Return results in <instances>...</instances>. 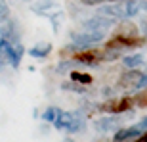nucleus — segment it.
I'll return each mask as SVG.
<instances>
[{
    "label": "nucleus",
    "instance_id": "f257e3e1",
    "mask_svg": "<svg viewBox=\"0 0 147 142\" xmlns=\"http://www.w3.org/2000/svg\"><path fill=\"white\" fill-rule=\"evenodd\" d=\"M105 38V31H82V33H73L71 40L73 46L71 48L76 52V48H90L94 44H99Z\"/></svg>",
    "mask_w": 147,
    "mask_h": 142
},
{
    "label": "nucleus",
    "instance_id": "f03ea898",
    "mask_svg": "<svg viewBox=\"0 0 147 142\" xmlns=\"http://www.w3.org/2000/svg\"><path fill=\"white\" fill-rule=\"evenodd\" d=\"M73 60L82 63V66H98L103 61V50H98V48H80L76 50Z\"/></svg>",
    "mask_w": 147,
    "mask_h": 142
},
{
    "label": "nucleus",
    "instance_id": "7ed1b4c3",
    "mask_svg": "<svg viewBox=\"0 0 147 142\" xmlns=\"http://www.w3.org/2000/svg\"><path fill=\"white\" fill-rule=\"evenodd\" d=\"M134 106V100L130 96H122V98H115V100H107L101 104V111H107V113H122V111H128V109Z\"/></svg>",
    "mask_w": 147,
    "mask_h": 142
},
{
    "label": "nucleus",
    "instance_id": "20e7f679",
    "mask_svg": "<svg viewBox=\"0 0 147 142\" xmlns=\"http://www.w3.org/2000/svg\"><path fill=\"white\" fill-rule=\"evenodd\" d=\"M99 14L105 16V17H111V19H115V21L128 19L124 0H122V2H113V4H107V6H103V8H99Z\"/></svg>",
    "mask_w": 147,
    "mask_h": 142
},
{
    "label": "nucleus",
    "instance_id": "39448f33",
    "mask_svg": "<svg viewBox=\"0 0 147 142\" xmlns=\"http://www.w3.org/2000/svg\"><path fill=\"white\" fill-rule=\"evenodd\" d=\"M115 23H117L115 19L98 14V16H94V17H90V19H86V21L82 23V27L86 29V31H105V33H107V29H111Z\"/></svg>",
    "mask_w": 147,
    "mask_h": 142
},
{
    "label": "nucleus",
    "instance_id": "423d86ee",
    "mask_svg": "<svg viewBox=\"0 0 147 142\" xmlns=\"http://www.w3.org/2000/svg\"><path fill=\"white\" fill-rule=\"evenodd\" d=\"M122 127V117H119V115H105V117H101L99 121H96V129H98L99 132H117Z\"/></svg>",
    "mask_w": 147,
    "mask_h": 142
},
{
    "label": "nucleus",
    "instance_id": "0eeeda50",
    "mask_svg": "<svg viewBox=\"0 0 147 142\" xmlns=\"http://www.w3.org/2000/svg\"><path fill=\"white\" fill-rule=\"evenodd\" d=\"M31 10L38 16H44V17H50L52 14L59 10V4H57V0H36L31 4Z\"/></svg>",
    "mask_w": 147,
    "mask_h": 142
},
{
    "label": "nucleus",
    "instance_id": "6e6552de",
    "mask_svg": "<svg viewBox=\"0 0 147 142\" xmlns=\"http://www.w3.org/2000/svg\"><path fill=\"white\" fill-rule=\"evenodd\" d=\"M142 71L138 69H128V71H124V73H122V75L119 77V83H117V85H119L120 88H136V85H138V81H140V79H142Z\"/></svg>",
    "mask_w": 147,
    "mask_h": 142
},
{
    "label": "nucleus",
    "instance_id": "1a4fd4ad",
    "mask_svg": "<svg viewBox=\"0 0 147 142\" xmlns=\"http://www.w3.org/2000/svg\"><path fill=\"white\" fill-rule=\"evenodd\" d=\"M115 33L124 35V37H136V35H140V27H138L136 23H132L130 19H122V21L119 23V27H117Z\"/></svg>",
    "mask_w": 147,
    "mask_h": 142
},
{
    "label": "nucleus",
    "instance_id": "9d476101",
    "mask_svg": "<svg viewBox=\"0 0 147 142\" xmlns=\"http://www.w3.org/2000/svg\"><path fill=\"white\" fill-rule=\"evenodd\" d=\"M50 52H52V42H38L34 44L33 48H29V54H31V58H36V60H42V58H46V56H50Z\"/></svg>",
    "mask_w": 147,
    "mask_h": 142
},
{
    "label": "nucleus",
    "instance_id": "9b49d317",
    "mask_svg": "<svg viewBox=\"0 0 147 142\" xmlns=\"http://www.w3.org/2000/svg\"><path fill=\"white\" fill-rule=\"evenodd\" d=\"M73 119H75V111H61L57 115V119L54 121V127L57 131H67L69 125L73 123Z\"/></svg>",
    "mask_w": 147,
    "mask_h": 142
},
{
    "label": "nucleus",
    "instance_id": "f8f14e48",
    "mask_svg": "<svg viewBox=\"0 0 147 142\" xmlns=\"http://www.w3.org/2000/svg\"><path fill=\"white\" fill-rule=\"evenodd\" d=\"M23 54H25V48H23V44L17 40V42L11 44V54H10V66L11 67H19V63H21V58Z\"/></svg>",
    "mask_w": 147,
    "mask_h": 142
},
{
    "label": "nucleus",
    "instance_id": "ddd939ff",
    "mask_svg": "<svg viewBox=\"0 0 147 142\" xmlns=\"http://www.w3.org/2000/svg\"><path fill=\"white\" fill-rule=\"evenodd\" d=\"M86 129V119H84V115L78 113V111H75V119H73V123L69 125V129H67V132H82Z\"/></svg>",
    "mask_w": 147,
    "mask_h": 142
},
{
    "label": "nucleus",
    "instance_id": "4468645a",
    "mask_svg": "<svg viewBox=\"0 0 147 142\" xmlns=\"http://www.w3.org/2000/svg\"><path fill=\"white\" fill-rule=\"evenodd\" d=\"M143 63V56L142 54H130L122 58V66H126L128 69H136Z\"/></svg>",
    "mask_w": 147,
    "mask_h": 142
},
{
    "label": "nucleus",
    "instance_id": "2eb2a0df",
    "mask_svg": "<svg viewBox=\"0 0 147 142\" xmlns=\"http://www.w3.org/2000/svg\"><path fill=\"white\" fill-rule=\"evenodd\" d=\"M71 81L75 83H80V85H92L94 83V77L88 75V73H82V71H71Z\"/></svg>",
    "mask_w": 147,
    "mask_h": 142
},
{
    "label": "nucleus",
    "instance_id": "dca6fc26",
    "mask_svg": "<svg viewBox=\"0 0 147 142\" xmlns=\"http://www.w3.org/2000/svg\"><path fill=\"white\" fill-rule=\"evenodd\" d=\"M59 113H61V109L52 106V108H46V109H44V113L40 115V117H42L44 121H48V123H54V121L57 119V115H59Z\"/></svg>",
    "mask_w": 147,
    "mask_h": 142
},
{
    "label": "nucleus",
    "instance_id": "f3484780",
    "mask_svg": "<svg viewBox=\"0 0 147 142\" xmlns=\"http://www.w3.org/2000/svg\"><path fill=\"white\" fill-rule=\"evenodd\" d=\"M132 100H134V106H138V108H145L147 106V88L138 90V94Z\"/></svg>",
    "mask_w": 147,
    "mask_h": 142
},
{
    "label": "nucleus",
    "instance_id": "a211bd4d",
    "mask_svg": "<svg viewBox=\"0 0 147 142\" xmlns=\"http://www.w3.org/2000/svg\"><path fill=\"white\" fill-rule=\"evenodd\" d=\"M10 16H11V10H10V6H8V2L0 0V23H6L10 19Z\"/></svg>",
    "mask_w": 147,
    "mask_h": 142
},
{
    "label": "nucleus",
    "instance_id": "6ab92c4d",
    "mask_svg": "<svg viewBox=\"0 0 147 142\" xmlns=\"http://www.w3.org/2000/svg\"><path fill=\"white\" fill-rule=\"evenodd\" d=\"M61 88H65V90H73V92H86V85H80V83H63Z\"/></svg>",
    "mask_w": 147,
    "mask_h": 142
},
{
    "label": "nucleus",
    "instance_id": "aec40b11",
    "mask_svg": "<svg viewBox=\"0 0 147 142\" xmlns=\"http://www.w3.org/2000/svg\"><path fill=\"white\" fill-rule=\"evenodd\" d=\"M48 19L52 21V25H54V31H57V29H59V21H63V12L57 10L55 14H52Z\"/></svg>",
    "mask_w": 147,
    "mask_h": 142
},
{
    "label": "nucleus",
    "instance_id": "412c9836",
    "mask_svg": "<svg viewBox=\"0 0 147 142\" xmlns=\"http://www.w3.org/2000/svg\"><path fill=\"white\" fill-rule=\"evenodd\" d=\"M128 138H130V131H128V129H119V131L115 132L113 142H124V140H128Z\"/></svg>",
    "mask_w": 147,
    "mask_h": 142
},
{
    "label": "nucleus",
    "instance_id": "4be33fe9",
    "mask_svg": "<svg viewBox=\"0 0 147 142\" xmlns=\"http://www.w3.org/2000/svg\"><path fill=\"white\" fill-rule=\"evenodd\" d=\"M143 88H147V73H143L142 79H140L138 85H136V90H143Z\"/></svg>",
    "mask_w": 147,
    "mask_h": 142
},
{
    "label": "nucleus",
    "instance_id": "5701e85b",
    "mask_svg": "<svg viewBox=\"0 0 147 142\" xmlns=\"http://www.w3.org/2000/svg\"><path fill=\"white\" fill-rule=\"evenodd\" d=\"M73 66H75V60H73V61H61L59 66H57V71L63 73V71H67L69 67H73Z\"/></svg>",
    "mask_w": 147,
    "mask_h": 142
},
{
    "label": "nucleus",
    "instance_id": "b1692460",
    "mask_svg": "<svg viewBox=\"0 0 147 142\" xmlns=\"http://www.w3.org/2000/svg\"><path fill=\"white\" fill-rule=\"evenodd\" d=\"M84 6H99V4H103L105 0H80Z\"/></svg>",
    "mask_w": 147,
    "mask_h": 142
},
{
    "label": "nucleus",
    "instance_id": "393cba45",
    "mask_svg": "<svg viewBox=\"0 0 147 142\" xmlns=\"http://www.w3.org/2000/svg\"><path fill=\"white\" fill-rule=\"evenodd\" d=\"M4 38V33H2V25H0V40Z\"/></svg>",
    "mask_w": 147,
    "mask_h": 142
},
{
    "label": "nucleus",
    "instance_id": "a878e982",
    "mask_svg": "<svg viewBox=\"0 0 147 142\" xmlns=\"http://www.w3.org/2000/svg\"><path fill=\"white\" fill-rule=\"evenodd\" d=\"M63 142H75V140H73V138H65V140H63Z\"/></svg>",
    "mask_w": 147,
    "mask_h": 142
},
{
    "label": "nucleus",
    "instance_id": "bb28decb",
    "mask_svg": "<svg viewBox=\"0 0 147 142\" xmlns=\"http://www.w3.org/2000/svg\"><path fill=\"white\" fill-rule=\"evenodd\" d=\"M142 138H147V132H143V134H142Z\"/></svg>",
    "mask_w": 147,
    "mask_h": 142
},
{
    "label": "nucleus",
    "instance_id": "cd10ccee",
    "mask_svg": "<svg viewBox=\"0 0 147 142\" xmlns=\"http://www.w3.org/2000/svg\"><path fill=\"white\" fill-rule=\"evenodd\" d=\"M25 2H33V0H25Z\"/></svg>",
    "mask_w": 147,
    "mask_h": 142
}]
</instances>
